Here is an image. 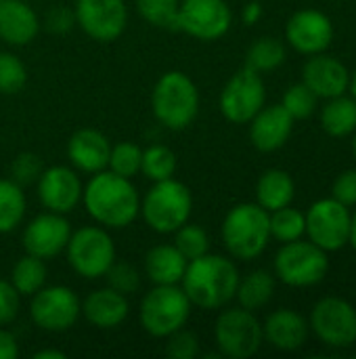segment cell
I'll return each mask as SVG.
<instances>
[{
  "instance_id": "d4e9b609",
  "label": "cell",
  "mask_w": 356,
  "mask_h": 359,
  "mask_svg": "<svg viewBox=\"0 0 356 359\" xmlns=\"http://www.w3.org/2000/svg\"><path fill=\"white\" fill-rule=\"evenodd\" d=\"M187 259L178 252L174 244H157L145 255V273L147 278L159 284H178L187 269Z\"/></svg>"
},
{
  "instance_id": "e575fe53",
  "label": "cell",
  "mask_w": 356,
  "mask_h": 359,
  "mask_svg": "<svg viewBox=\"0 0 356 359\" xmlns=\"http://www.w3.org/2000/svg\"><path fill=\"white\" fill-rule=\"evenodd\" d=\"M174 233H176L174 246L178 248V252H180L187 261H193V259H199V257L208 255V250H210V238H208V233L204 231V227L191 225V223L187 221V223L180 225Z\"/></svg>"
},
{
  "instance_id": "60d3db41",
  "label": "cell",
  "mask_w": 356,
  "mask_h": 359,
  "mask_svg": "<svg viewBox=\"0 0 356 359\" xmlns=\"http://www.w3.org/2000/svg\"><path fill=\"white\" fill-rule=\"evenodd\" d=\"M10 170H13V181H17L19 185H25V183L38 181L44 168H42L38 156H34V154H21V156L15 158Z\"/></svg>"
},
{
  "instance_id": "74e56055",
  "label": "cell",
  "mask_w": 356,
  "mask_h": 359,
  "mask_svg": "<svg viewBox=\"0 0 356 359\" xmlns=\"http://www.w3.org/2000/svg\"><path fill=\"white\" fill-rule=\"evenodd\" d=\"M27 80L23 61L13 53H0V95H17Z\"/></svg>"
},
{
  "instance_id": "d590c367",
  "label": "cell",
  "mask_w": 356,
  "mask_h": 359,
  "mask_svg": "<svg viewBox=\"0 0 356 359\" xmlns=\"http://www.w3.org/2000/svg\"><path fill=\"white\" fill-rule=\"evenodd\" d=\"M141 160H143V149L136 143L122 141V143L111 147L107 166L111 172L126 177V179H132L136 172H141Z\"/></svg>"
},
{
  "instance_id": "836d02e7",
  "label": "cell",
  "mask_w": 356,
  "mask_h": 359,
  "mask_svg": "<svg viewBox=\"0 0 356 359\" xmlns=\"http://www.w3.org/2000/svg\"><path fill=\"white\" fill-rule=\"evenodd\" d=\"M178 4L180 0H136L141 17L162 29H178Z\"/></svg>"
},
{
  "instance_id": "3957f363",
  "label": "cell",
  "mask_w": 356,
  "mask_h": 359,
  "mask_svg": "<svg viewBox=\"0 0 356 359\" xmlns=\"http://www.w3.org/2000/svg\"><path fill=\"white\" fill-rule=\"evenodd\" d=\"M271 240L269 210L260 204H237L229 210L222 223V242L231 257L239 261L258 259Z\"/></svg>"
},
{
  "instance_id": "9a60e30c",
  "label": "cell",
  "mask_w": 356,
  "mask_h": 359,
  "mask_svg": "<svg viewBox=\"0 0 356 359\" xmlns=\"http://www.w3.org/2000/svg\"><path fill=\"white\" fill-rule=\"evenodd\" d=\"M76 23L97 42L118 40L128 23V8L124 0H78Z\"/></svg>"
},
{
  "instance_id": "8fae6325",
  "label": "cell",
  "mask_w": 356,
  "mask_h": 359,
  "mask_svg": "<svg viewBox=\"0 0 356 359\" xmlns=\"http://www.w3.org/2000/svg\"><path fill=\"white\" fill-rule=\"evenodd\" d=\"M82 313V303L67 286H42L31 294L29 316L40 330L65 332Z\"/></svg>"
},
{
  "instance_id": "bcb514c9",
  "label": "cell",
  "mask_w": 356,
  "mask_h": 359,
  "mask_svg": "<svg viewBox=\"0 0 356 359\" xmlns=\"http://www.w3.org/2000/svg\"><path fill=\"white\" fill-rule=\"evenodd\" d=\"M260 17H262V4L256 2V0L248 2V4L243 6V11H241V19H243V23H248V25H254Z\"/></svg>"
},
{
  "instance_id": "f546056e",
  "label": "cell",
  "mask_w": 356,
  "mask_h": 359,
  "mask_svg": "<svg viewBox=\"0 0 356 359\" xmlns=\"http://www.w3.org/2000/svg\"><path fill=\"white\" fill-rule=\"evenodd\" d=\"M10 284L21 297H31L46 284V265L44 259L34 255L21 257L10 271Z\"/></svg>"
},
{
  "instance_id": "e0dca14e",
  "label": "cell",
  "mask_w": 356,
  "mask_h": 359,
  "mask_svg": "<svg viewBox=\"0 0 356 359\" xmlns=\"http://www.w3.org/2000/svg\"><path fill=\"white\" fill-rule=\"evenodd\" d=\"M71 227L65 215L59 212H42L34 217L23 229V248L27 255L38 259H55L61 255L69 242Z\"/></svg>"
},
{
  "instance_id": "f35d334b",
  "label": "cell",
  "mask_w": 356,
  "mask_h": 359,
  "mask_svg": "<svg viewBox=\"0 0 356 359\" xmlns=\"http://www.w3.org/2000/svg\"><path fill=\"white\" fill-rule=\"evenodd\" d=\"M107 282H109V288L122 292V294H132L136 292V288L141 286V276L136 271V267H132L130 263H124V261H113L111 267L107 269L105 273Z\"/></svg>"
},
{
  "instance_id": "6da1fadb",
  "label": "cell",
  "mask_w": 356,
  "mask_h": 359,
  "mask_svg": "<svg viewBox=\"0 0 356 359\" xmlns=\"http://www.w3.org/2000/svg\"><path fill=\"white\" fill-rule=\"evenodd\" d=\"M82 202L88 215L103 227L124 229L141 212V198L130 179L111 170L94 172L82 191Z\"/></svg>"
},
{
  "instance_id": "ab89813d",
  "label": "cell",
  "mask_w": 356,
  "mask_h": 359,
  "mask_svg": "<svg viewBox=\"0 0 356 359\" xmlns=\"http://www.w3.org/2000/svg\"><path fill=\"white\" fill-rule=\"evenodd\" d=\"M166 355L172 359H195L199 355V341L193 332L180 328L166 337Z\"/></svg>"
},
{
  "instance_id": "52a82bcc",
  "label": "cell",
  "mask_w": 356,
  "mask_h": 359,
  "mask_svg": "<svg viewBox=\"0 0 356 359\" xmlns=\"http://www.w3.org/2000/svg\"><path fill=\"white\" fill-rule=\"evenodd\" d=\"M327 271V252L311 240L304 242L300 238L294 242H285L275 255V276L292 288L317 286L325 280Z\"/></svg>"
},
{
  "instance_id": "9c48e42d",
  "label": "cell",
  "mask_w": 356,
  "mask_h": 359,
  "mask_svg": "<svg viewBox=\"0 0 356 359\" xmlns=\"http://www.w3.org/2000/svg\"><path fill=\"white\" fill-rule=\"evenodd\" d=\"M214 341L220 355L231 359L254 358L264 341L262 324L243 307L225 309L214 324Z\"/></svg>"
},
{
  "instance_id": "f907efd6",
  "label": "cell",
  "mask_w": 356,
  "mask_h": 359,
  "mask_svg": "<svg viewBox=\"0 0 356 359\" xmlns=\"http://www.w3.org/2000/svg\"><path fill=\"white\" fill-rule=\"evenodd\" d=\"M353 156L356 158V135H355V139H353Z\"/></svg>"
},
{
  "instance_id": "4dcf8cb0",
  "label": "cell",
  "mask_w": 356,
  "mask_h": 359,
  "mask_svg": "<svg viewBox=\"0 0 356 359\" xmlns=\"http://www.w3.org/2000/svg\"><path fill=\"white\" fill-rule=\"evenodd\" d=\"M285 44L279 38L273 36H262L258 38L245 55V67L262 74V72H273L285 61Z\"/></svg>"
},
{
  "instance_id": "d6986e66",
  "label": "cell",
  "mask_w": 356,
  "mask_h": 359,
  "mask_svg": "<svg viewBox=\"0 0 356 359\" xmlns=\"http://www.w3.org/2000/svg\"><path fill=\"white\" fill-rule=\"evenodd\" d=\"M302 82L319 97V99H332L340 97L348 90L350 84V72L348 67L325 53L311 55L308 61L302 67Z\"/></svg>"
},
{
  "instance_id": "44dd1931",
  "label": "cell",
  "mask_w": 356,
  "mask_h": 359,
  "mask_svg": "<svg viewBox=\"0 0 356 359\" xmlns=\"http://www.w3.org/2000/svg\"><path fill=\"white\" fill-rule=\"evenodd\" d=\"M109 139L97 128H80L67 143L69 162L86 175L105 170L109 164Z\"/></svg>"
},
{
  "instance_id": "7bdbcfd3",
  "label": "cell",
  "mask_w": 356,
  "mask_h": 359,
  "mask_svg": "<svg viewBox=\"0 0 356 359\" xmlns=\"http://www.w3.org/2000/svg\"><path fill=\"white\" fill-rule=\"evenodd\" d=\"M332 198L344 206H356V170H344L334 181Z\"/></svg>"
},
{
  "instance_id": "7c38bea8",
  "label": "cell",
  "mask_w": 356,
  "mask_h": 359,
  "mask_svg": "<svg viewBox=\"0 0 356 359\" xmlns=\"http://www.w3.org/2000/svg\"><path fill=\"white\" fill-rule=\"evenodd\" d=\"M306 219V236L313 244L323 248L325 252L342 250L348 244L350 233V210L348 206L340 204L334 198L317 200L308 212Z\"/></svg>"
},
{
  "instance_id": "8992f818",
  "label": "cell",
  "mask_w": 356,
  "mask_h": 359,
  "mask_svg": "<svg viewBox=\"0 0 356 359\" xmlns=\"http://www.w3.org/2000/svg\"><path fill=\"white\" fill-rule=\"evenodd\" d=\"M191 301L176 284H159L141 301V326L155 339H166L187 326Z\"/></svg>"
},
{
  "instance_id": "c3c4849f",
  "label": "cell",
  "mask_w": 356,
  "mask_h": 359,
  "mask_svg": "<svg viewBox=\"0 0 356 359\" xmlns=\"http://www.w3.org/2000/svg\"><path fill=\"white\" fill-rule=\"evenodd\" d=\"M348 244L356 250V212L350 215V233H348Z\"/></svg>"
},
{
  "instance_id": "1f68e13d",
  "label": "cell",
  "mask_w": 356,
  "mask_h": 359,
  "mask_svg": "<svg viewBox=\"0 0 356 359\" xmlns=\"http://www.w3.org/2000/svg\"><path fill=\"white\" fill-rule=\"evenodd\" d=\"M269 221H271V238L279 240L281 244L300 240L306 233L304 212L292 206H283L279 210L269 212Z\"/></svg>"
},
{
  "instance_id": "5bb4252c",
  "label": "cell",
  "mask_w": 356,
  "mask_h": 359,
  "mask_svg": "<svg viewBox=\"0 0 356 359\" xmlns=\"http://www.w3.org/2000/svg\"><path fill=\"white\" fill-rule=\"evenodd\" d=\"M233 23V13L225 0H183L178 4V29L212 42L222 38Z\"/></svg>"
},
{
  "instance_id": "ba28073f",
  "label": "cell",
  "mask_w": 356,
  "mask_h": 359,
  "mask_svg": "<svg viewBox=\"0 0 356 359\" xmlns=\"http://www.w3.org/2000/svg\"><path fill=\"white\" fill-rule=\"evenodd\" d=\"M69 267L86 280H99L115 261V244L111 236L97 225L80 227L69 236L65 246Z\"/></svg>"
},
{
  "instance_id": "30bf717a",
  "label": "cell",
  "mask_w": 356,
  "mask_h": 359,
  "mask_svg": "<svg viewBox=\"0 0 356 359\" xmlns=\"http://www.w3.org/2000/svg\"><path fill=\"white\" fill-rule=\"evenodd\" d=\"M308 326L327 347L344 349L356 343V309L340 297L321 299L311 311Z\"/></svg>"
},
{
  "instance_id": "7402d4cb",
  "label": "cell",
  "mask_w": 356,
  "mask_h": 359,
  "mask_svg": "<svg viewBox=\"0 0 356 359\" xmlns=\"http://www.w3.org/2000/svg\"><path fill=\"white\" fill-rule=\"evenodd\" d=\"M82 313L88 324L101 330H113L118 328L130 313V305L126 294L113 290V288H99L92 290L82 301Z\"/></svg>"
},
{
  "instance_id": "ac0fdd59",
  "label": "cell",
  "mask_w": 356,
  "mask_h": 359,
  "mask_svg": "<svg viewBox=\"0 0 356 359\" xmlns=\"http://www.w3.org/2000/svg\"><path fill=\"white\" fill-rule=\"evenodd\" d=\"M82 181L67 166H50L38 179V198L50 212L67 215L82 200Z\"/></svg>"
},
{
  "instance_id": "ffe728a7",
  "label": "cell",
  "mask_w": 356,
  "mask_h": 359,
  "mask_svg": "<svg viewBox=\"0 0 356 359\" xmlns=\"http://www.w3.org/2000/svg\"><path fill=\"white\" fill-rule=\"evenodd\" d=\"M294 118L285 111L283 105H269L262 107L252 120H250V141L258 151L271 154L281 149L292 130H294Z\"/></svg>"
},
{
  "instance_id": "ee69618b",
  "label": "cell",
  "mask_w": 356,
  "mask_h": 359,
  "mask_svg": "<svg viewBox=\"0 0 356 359\" xmlns=\"http://www.w3.org/2000/svg\"><path fill=\"white\" fill-rule=\"evenodd\" d=\"M73 21H76V15L71 11H67L65 6H55L46 15V29L55 34H63L73 25Z\"/></svg>"
},
{
  "instance_id": "f1b7e54d",
  "label": "cell",
  "mask_w": 356,
  "mask_h": 359,
  "mask_svg": "<svg viewBox=\"0 0 356 359\" xmlns=\"http://www.w3.org/2000/svg\"><path fill=\"white\" fill-rule=\"evenodd\" d=\"M25 194L13 179H0V233L15 231L25 217Z\"/></svg>"
},
{
  "instance_id": "484cf974",
  "label": "cell",
  "mask_w": 356,
  "mask_h": 359,
  "mask_svg": "<svg viewBox=\"0 0 356 359\" xmlns=\"http://www.w3.org/2000/svg\"><path fill=\"white\" fill-rule=\"evenodd\" d=\"M296 196V183L287 170L269 168L256 183V204L273 212L283 206H290Z\"/></svg>"
},
{
  "instance_id": "7dc6e473",
  "label": "cell",
  "mask_w": 356,
  "mask_h": 359,
  "mask_svg": "<svg viewBox=\"0 0 356 359\" xmlns=\"http://www.w3.org/2000/svg\"><path fill=\"white\" fill-rule=\"evenodd\" d=\"M34 359H65V353L57 349H42L34 353Z\"/></svg>"
},
{
  "instance_id": "5b68a950",
  "label": "cell",
  "mask_w": 356,
  "mask_h": 359,
  "mask_svg": "<svg viewBox=\"0 0 356 359\" xmlns=\"http://www.w3.org/2000/svg\"><path fill=\"white\" fill-rule=\"evenodd\" d=\"M193 210V198L185 183L174 177L155 181L145 194L141 204V215L145 223L157 233H174L185 225Z\"/></svg>"
},
{
  "instance_id": "8d00e7d4",
  "label": "cell",
  "mask_w": 356,
  "mask_h": 359,
  "mask_svg": "<svg viewBox=\"0 0 356 359\" xmlns=\"http://www.w3.org/2000/svg\"><path fill=\"white\" fill-rule=\"evenodd\" d=\"M317 101H319V97L304 82H300V84H294L285 90L281 105L285 107V111L294 120H306L315 114Z\"/></svg>"
},
{
  "instance_id": "f6af8a7d",
  "label": "cell",
  "mask_w": 356,
  "mask_h": 359,
  "mask_svg": "<svg viewBox=\"0 0 356 359\" xmlns=\"http://www.w3.org/2000/svg\"><path fill=\"white\" fill-rule=\"evenodd\" d=\"M19 355V345L15 337L0 326V359H15Z\"/></svg>"
},
{
  "instance_id": "83f0119b",
  "label": "cell",
  "mask_w": 356,
  "mask_h": 359,
  "mask_svg": "<svg viewBox=\"0 0 356 359\" xmlns=\"http://www.w3.org/2000/svg\"><path fill=\"white\" fill-rule=\"evenodd\" d=\"M273 294H275V278L264 269H256L245 278H239L235 299L239 301V307L248 311H258L271 303Z\"/></svg>"
},
{
  "instance_id": "681fc988",
  "label": "cell",
  "mask_w": 356,
  "mask_h": 359,
  "mask_svg": "<svg viewBox=\"0 0 356 359\" xmlns=\"http://www.w3.org/2000/svg\"><path fill=\"white\" fill-rule=\"evenodd\" d=\"M348 88L353 90V97L356 99V72L355 74H350V84H348Z\"/></svg>"
},
{
  "instance_id": "603a6c76",
  "label": "cell",
  "mask_w": 356,
  "mask_h": 359,
  "mask_svg": "<svg viewBox=\"0 0 356 359\" xmlns=\"http://www.w3.org/2000/svg\"><path fill=\"white\" fill-rule=\"evenodd\" d=\"M262 334L279 351H298L308 341L311 326L294 309H277L266 318Z\"/></svg>"
},
{
  "instance_id": "b9f144b4",
  "label": "cell",
  "mask_w": 356,
  "mask_h": 359,
  "mask_svg": "<svg viewBox=\"0 0 356 359\" xmlns=\"http://www.w3.org/2000/svg\"><path fill=\"white\" fill-rule=\"evenodd\" d=\"M21 309V294L6 280H0V326L15 322Z\"/></svg>"
},
{
  "instance_id": "2e32d148",
  "label": "cell",
  "mask_w": 356,
  "mask_h": 359,
  "mask_svg": "<svg viewBox=\"0 0 356 359\" xmlns=\"http://www.w3.org/2000/svg\"><path fill=\"white\" fill-rule=\"evenodd\" d=\"M285 38L302 55L325 53L334 42V23L317 8H302L287 19Z\"/></svg>"
},
{
  "instance_id": "7a4b0ae2",
  "label": "cell",
  "mask_w": 356,
  "mask_h": 359,
  "mask_svg": "<svg viewBox=\"0 0 356 359\" xmlns=\"http://www.w3.org/2000/svg\"><path fill=\"white\" fill-rule=\"evenodd\" d=\"M180 284L191 305L199 309H220L235 299L239 271L231 259L208 252L187 263Z\"/></svg>"
},
{
  "instance_id": "4316f807",
  "label": "cell",
  "mask_w": 356,
  "mask_h": 359,
  "mask_svg": "<svg viewBox=\"0 0 356 359\" xmlns=\"http://www.w3.org/2000/svg\"><path fill=\"white\" fill-rule=\"evenodd\" d=\"M321 128L336 139L348 137L356 130V99L355 97H332L321 109Z\"/></svg>"
},
{
  "instance_id": "277c9868",
  "label": "cell",
  "mask_w": 356,
  "mask_h": 359,
  "mask_svg": "<svg viewBox=\"0 0 356 359\" xmlns=\"http://www.w3.org/2000/svg\"><path fill=\"white\" fill-rule=\"evenodd\" d=\"M155 118L170 130H185L199 111V90L183 72L164 74L151 93Z\"/></svg>"
},
{
  "instance_id": "cb8c5ba5",
  "label": "cell",
  "mask_w": 356,
  "mask_h": 359,
  "mask_svg": "<svg viewBox=\"0 0 356 359\" xmlns=\"http://www.w3.org/2000/svg\"><path fill=\"white\" fill-rule=\"evenodd\" d=\"M40 29L38 15L23 0H0V38L13 46L29 44Z\"/></svg>"
},
{
  "instance_id": "d6a6232c",
  "label": "cell",
  "mask_w": 356,
  "mask_h": 359,
  "mask_svg": "<svg viewBox=\"0 0 356 359\" xmlns=\"http://www.w3.org/2000/svg\"><path fill=\"white\" fill-rule=\"evenodd\" d=\"M176 170V156L170 147L166 145H151L143 151V160H141V172L155 181H164L174 177Z\"/></svg>"
},
{
  "instance_id": "4fadbf2b",
  "label": "cell",
  "mask_w": 356,
  "mask_h": 359,
  "mask_svg": "<svg viewBox=\"0 0 356 359\" xmlns=\"http://www.w3.org/2000/svg\"><path fill=\"white\" fill-rule=\"evenodd\" d=\"M266 101V88L258 72L243 67L231 76L220 93V111L233 124H248Z\"/></svg>"
}]
</instances>
